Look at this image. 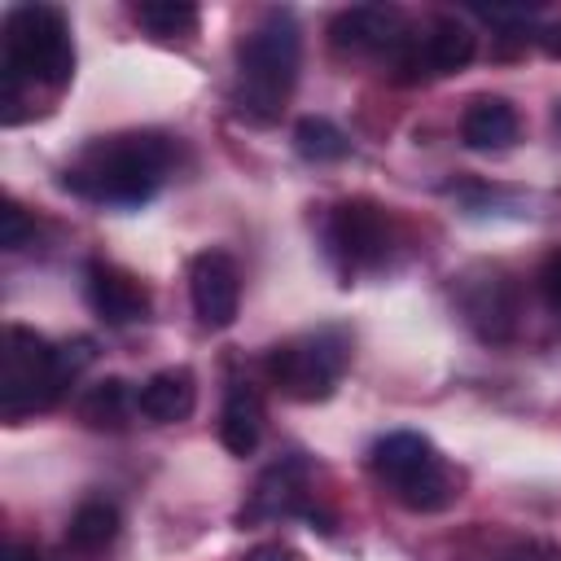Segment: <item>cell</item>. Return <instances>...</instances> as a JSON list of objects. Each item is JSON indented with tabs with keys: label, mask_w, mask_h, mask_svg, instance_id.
<instances>
[{
	"label": "cell",
	"mask_w": 561,
	"mask_h": 561,
	"mask_svg": "<svg viewBox=\"0 0 561 561\" xmlns=\"http://www.w3.org/2000/svg\"><path fill=\"white\" fill-rule=\"evenodd\" d=\"M188 298L206 329H228L241 311V272L224 250H202L188 263Z\"/></svg>",
	"instance_id": "ba28073f"
},
{
	"label": "cell",
	"mask_w": 561,
	"mask_h": 561,
	"mask_svg": "<svg viewBox=\"0 0 561 561\" xmlns=\"http://www.w3.org/2000/svg\"><path fill=\"white\" fill-rule=\"evenodd\" d=\"M460 311L478 329V337L504 342L513 333V324H517V294H513V285L504 276L482 272L478 280L460 285Z\"/></svg>",
	"instance_id": "8fae6325"
},
{
	"label": "cell",
	"mask_w": 561,
	"mask_h": 561,
	"mask_svg": "<svg viewBox=\"0 0 561 561\" xmlns=\"http://www.w3.org/2000/svg\"><path fill=\"white\" fill-rule=\"evenodd\" d=\"M92 364V337H75L66 346H53L48 337L9 324L4 351H0V412L4 421H22L31 412L53 408L66 386Z\"/></svg>",
	"instance_id": "6da1fadb"
},
{
	"label": "cell",
	"mask_w": 561,
	"mask_h": 561,
	"mask_svg": "<svg viewBox=\"0 0 561 561\" xmlns=\"http://www.w3.org/2000/svg\"><path fill=\"white\" fill-rule=\"evenodd\" d=\"M298 61H302V35L294 13L267 9L237 44V88H232L237 114L250 123H272L294 92Z\"/></svg>",
	"instance_id": "7a4b0ae2"
},
{
	"label": "cell",
	"mask_w": 561,
	"mask_h": 561,
	"mask_svg": "<svg viewBox=\"0 0 561 561\" xmlns=\"http://www.w3.org/2000/svg\"><path fill=\"white\" fill-rule=\"evenodd\" d=\"M324 241H329V254L346 272H364V267L386 263V254H390V219H386V210L377 202L351 197V202L333 206V215L324 224Z\"/></svg>",
	"instance_id": "52a82bcc"
},
{
	"label": "cell",
	"mask_w": 561,
	"mask_h": 561,
	"mask_svg": "<svg viewBox=\"0 0 561 561\" xmlns=\"http://www.w3.org/2000/svg\"><path fill=\"white\" fill-rule=\"evenodd\" d=\"M118 526H123V517H118V508L110 500H88V504L75 508V517L66 526V543L75 552H101V548L114 543Z\"/></svg>",
	"instance_id": "e0dca14e"
},
{
	"label": "cell",
	"mask_w": 561,
	"mask_h": 561,
	"mask_svg": "<svg viewBox=\"0 0 561 561\" xmlns=\"http://www.w3.org/2000/svg\"><path fill=\"white\" fill-rule=\"evenodd\" d=\"M4 561H39V552H35V543H22V539H13V543L4 548Z\"/></svg>",
	"instance_id": "603a6c76"
},
{
	"label": "cell",
	"mask_w": 561,
	"mask_h": 561,
	"mask_svg": "<svg viewBox=\"0 0 561 561\" xmlns=\"http://www.w3.org/2000/svg\"><path fill=\"white\" fill-rule=\"evenodd\" d=\"M131 408H136V394H131V386H127L123 377L92 381V386L79 394V416H83L92 430H118Z\"/></svg>",
	"instance_id": "2e32d148"
},
{
	"label": "cell",
	"mask_w": 561,
	"mask_h": 561,
	"mask_svg": "<svg viewBox=\"0 0 561 561\" xmlns=\"http://www.w3.org/2000/svg\"><path fill=\"white\" fill-rule=\"evenodd\" d=\"M539 289H543L548 307L561 311V250H552V254L543 259V267H539Z\"/></svg>",
	"instance_id": "44dd1931"
},
{
	"label": "cell",
	"mask_w": 561,
	"mask_h": 561,
	"mask_svg": "<svg viewBox=\"0 0 561 561\" xmlns=\"http://www.w3.org/2000/svg\"><path fill=\"white\" fill-rule=\"evenodd\" d=\"M4 123H18L22 83L61 88L75 75V39L70 22L53 4H18L4 13Z\"/></svg>",
	"instance_id": "277c9868"
},
{
	"label": "cell",
	"mask_w": 561,
	"mask_h": 561,
	"mask_svg": "<svg viewBox=\"0 0 561 561\" xmlns=\"http://www.w3.org/2000/svg\"><path fill=\"white\" fill-rule=\"evenodd\" d=\"M167 162H171V145L162 136L127 131V136L88 145L79 162L66 167L61 184L101 206H140L158 193Z\"/></svg>",
	"instance_id": "3957f363"
},
{
	"label": "cell",
	"mask_w": 561,
	"mask_h": 561,
	"mask_svg": "<svg viewBox=\"0 0 561 561\" xmlns=\"http://www.w3.org/2000/svg\"><path fill=\"white\" fill-rule=\"evenodd\" d=\"M263 438V403L245 381H232L224 394V412H219V443L232 456H250Z\"/></svg>",
	"instance_id": "9a60e30c"
},
{
	"label": "cell",
	"mask_w": 561,
	"mask_h": 561,
	"mask_svg": "<svg viewBox=\"0 0 561 561\" xmlns=\"http://www.w3.org/2000/svg\"><path fill=\"white\" fill-rule=\"evenodd\" d=\"M460 136L469 149L478 153H495V149H508L517 140V110L504 101V96H478L465 118H460Z\"/></svg>",
	"instance_id": "5bb4252c"
},
{
	"label": "cell",
	"mask_w": 561,
	"mask_h": 561,
	"mask_svg": "<svg viewBox=\"0 0 561 561\" xmlns=\"http://www.w3.org/2000/svg\"><path fill=\"white\" fill-rule=\"evenodd\" d=\"M294 153L307 162H342V158H351V136L337 123L307 114L294 123Z\"/></svg>",
	"instance_id": "ac0fdd59"
},
{
	"label": "cell",
	"mask_w": 561,
	"mask_h": 561,
	"mask_svg": "<svg viewBox=\"0 0 561 561\" xmlns=\"http://www.w3.org/2000/svg\"><path fill=\"white\" fill-rule=\"evenodd\" d=\"M26 237H31L26 210H22L18 202H4V210H0V245H4V250H22Z\"/></svg>",
	"instance_id": "ffe728a7"
},
{
	"label": "cell",
	"mask_w": 561,
	"mask_h": 561,
	"mask_svg": "<svg viewBox=\"0 0 561 561\" xmlns=\"http://www.w3.org/2000/svg\"><path fill=\"white\" fill-rule=\"evenodd\" d=\"M351 359V342L342 329H316L302 337H289L280 346L267 351L263 368L272 377V386H280V394L298 399V403H316L329 399L337 377L346 373Z\"/></svg>",
	"instance_id": "8992f818"
},
{
	"label": "cell",
	"mask_w": 561,
	"mask_h": 561,
	"mask_svg": "<svg viewBox=\"0 0 561 561\" xmlns=\"http://www.w3.org/2000/svg\"><path fill=\"white\" fill-rule=\"evenodd\" d=\"M539 44H543L548 57H561V26H548V31L539 35Z\"/></svg>",
	"instance_id": "cb8c5ba5"
},
{
	"label": "cell",
	"mask_w": 561,
	"mask_h": 561,
	"mask_svg": "<svg viewBox=\"0 0 561 561\" xmlns=\"http://www.w3.org/2000/svg\"><path fill=\"white\" fill-rule=\"evenodd\" d=\"M83 294H88V307L105 320V324H114V329H123V324H140L145 316H149V289L131 276V272H123V267H114V263H88L83 267Z\"/></svg>",
	"instance_id": "9c48e42d"
},
{
	"label": "cell",
	"mask_w": 561,
	"mask_h": 561,
	"mask_svg": "<svg viewBox=\"0 0 561 561\" xmlns=\"http://www.w3.org/2000/svg\"><path fill=\"white\" fill-rule=\"evenodd\" d=\"M197 408V377L188 368H158L140 390H136V412L153 425H175L188 421Z\"/></svg>",
	"instance_id": "7c38bea8"
},
{
	"label": "cell",
	"mask_w": 561,
	"mask_h": 561,
	"mask_svg": "<svg viewBox=\"0 0 561 561\" xmlns=\"http://www.w3.org/2000/svg\"><path fill=\"white\" fill-rule=\"evenodd\" d=\"M289 513H307V491H302V465L298 460H280L259 478V486L250 495V508H241V522L289 517Z\"/></svg>",
	"instance_id": "4fadbf2b"
},
{
	"label": "cell",
	"mask_w": 561,
	"mask_h": 561,
	"mask_svg": "<svg viewBox=\"0 0 561 561\" xmlns=\"http://www.w3.org/2000/svg\"><path fill=\"white\" fill-rule=\"evenodd\" d=\"M241 561H294V552H289L285 543H259V548H250Z\"/></svg>",
	"instance_id": "7402d4cb"
},
{
	"label": "cell",
	"mask_w": 561,
	"mask_h": 561,
	"mask_svg": "<svg viewBox=\"0 0 561 561\" xmlns=\"http://www.w3.org/2000/svg\"><path fill=\"white\" fill-rule=\"evenodd\" d=\"M329 39L342 53H394L408 39V31H403V13L399 9L355 4V9H342L329 22Z\"/></svg>",
	"instance_id": "30bf717a"
},
{
	"label": "cell",
	"mask_w": 561,
	"mask_h": 561,
	"mask_svg": "<svg viewBox=\"0 0 561 561\" xmlns=\"http://www.w3.org/2000/svg\"><path fill=\"white\" fill-rule=\"evenodd\" d=\"M368 465L394 491V500L412 513H438L456 500V482L425 434L394 430V434L377 438L368 451Z\"/></svg>",
	"instance_id": "5b68a950"
},
{
	"label": "cell",
	"mask_w": 561,
	"mask_h": 561,
	"mask_svg": "<svg viewBox=\"0 0 561 561\" xmlns=\"http://www.w3.org/2000/svg\"><path fill=\"white\" fill-rule=\"evenodd\" d=\"M131 18L153 35V39H184L197 31L202 13L197 4L188 0H145V4H131Z\"/></svg>",
	"instance_id": "d6986e66"
}]
</instances>
